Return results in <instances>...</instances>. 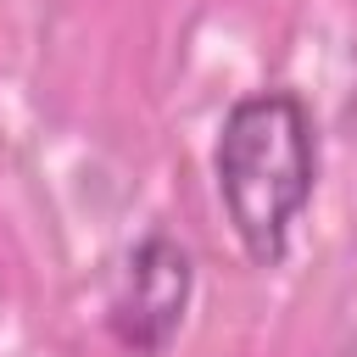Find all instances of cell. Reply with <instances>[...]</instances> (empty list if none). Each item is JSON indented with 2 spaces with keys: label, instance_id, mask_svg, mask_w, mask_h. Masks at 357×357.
I'll return each mask as SVG.
<instances>
[{
  "label": "cell",
  "instance_id": "7a4b0ae2",
  "mask_svg": "<svg viewBox=\"0 0 357 357\" xmlns=\"http://www.w3.org/2000/svg\"><path fill=\"white\" fill-rule=\"evenodd\" d=\"M190 284H195V268H190V251L173 240V234H145L123 273H117V290H112V307H106V324L112 335L123 340V351L134 357H162L184 324V307H190Z\"/></svg>",
  "mask_w": 357,
  "mask_h": 357
},
{
  "label": "cell",
  "instance_id": "6da1fadb",
  "mask_svg": "<svg viewBox=\"0 0 357 357\" xmlns=\"http://www.w3.org/2000/svg\"><path fill=\"white\" fill-rule=\"evenodd\" d=\"M212 173L245 257L257 268H279L290 223L301 218L318 184V134L301 95L290 89L240 95L218 128Z\"/></svg>",
  "mask_w": 357,
  "mask_h": 357
}]
</instances>
